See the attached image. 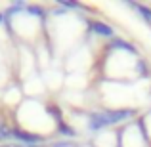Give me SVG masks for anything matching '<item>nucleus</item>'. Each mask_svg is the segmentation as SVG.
Returning <instances> with one entry per match:
<instances>
[{
  "label": "nucleus",
  "mask_w": 151,
  "mask_h": 147,
  "mask_svg": "<svg viewBox=\"0 0 151 147\" xmlns=\"http://www.w3.org/2000/svg\"><path fill=\"white\" fill-rule=\"evenodd\" d=\"M0 21H2V17H0Z\"/></svg>",
  "instance_id": "obj_8"
},
{
  "label": "nucleus",
  "mask_w": 151,
  "mask_h": 147,
  "mask_svg": "<svg viewBox=\"0 0 151 147\" xmlns=\"http://www.w3.org/2000/svg\"><path fill=\"white\" fill-rule=\"evenodd\" d=\"M126 4H128L132 10H136L147 23H151V8L149 6H144V4H138V2H126Z\"/></svg>",
  "instance_id": "obj_3"
},
{
  "label": "nucleus",
  "mask_w": 151,
  "mask_h": 147,
  "mask_svg": "<svg viewBox=\"0 0 151 147\" xmlns=\"http://www.w3.org/2000/svg\"><path fill=\"white\" fill-rule=\"evenodd\" d=\"M58 128H59V132H61L63 136H75V134H77L73 128H69V126H67L65 122H59V126H58Z\"/></svg>",
  "instance_id": "obj_5"
},
{
  "label": "nucleus",
  "mask_w": 151,
  "mask_h": 147,
  "mask_svg": "<svg viewBox=\"0 0 151 147\" xmlns=\"http://www.w3.org/2000/svg\"><path fill=\"white\" fill-rule=\"evenodd\" d=\"M2 147H19V145H2Z\"/></svg>",
  "instance_id": "obj_7"
},
{
  "label": "nucleus",
  "mask_w": 151,
  "mask_h": 147,
  "mask_svg": "<svg viewBox=\"0 0 151 147\" xmlns=\"http://www.w3.org/2000/svg\"><path fill=\"white\" fill-rule=\"evenodd\" d=\"M59 4L65 8H81V4L78 2H71V0H59Z\"/></svg>",
  "instance_id": "obj_6"
},
{
  "label": "nucleus",
  "mask_w": 151,
  "mask_h": 147,
  "mask_svg": "<svg viewBox=\"0 0 151 147\" xmlns=\"http://www.w3.org/2000/svg\"><path fill=\"white\" fill-rule=\"evenodd\" d=\"M12 136L19 138V140H23V141H27V143H38V141H40V138H38V136H33V134H27V132H12Z\"/></svg>",
  "instance_id": "obj_4"
},
{
  "label": "nucleus",
  "mask_w": 151,
  "mask_h": 147,
  "mask_svg": "<svg viewBox=\"0 0 151 147\" xmlns=\"http://www.w3.org/2000/svg\"><path fill=\"white\" fill-rule=\"evenodd\" d=\"M90 27H92V31L98 37H103V38H113L115 37V29L111 25H107V23H103V21H92Z\"/></svg>",
  "instance_id": "obj_2"
},
{
  "label": "nucleus",
  "mask_w": 151,
  "mask_h": 147,
  "mask_svg": "<svg viewBox=\"0 0 151 147\" xmlns=\"http://www.w3.org/2000/svg\"><path fill=\"white\" fill-rule=\"evenodd\" d=\"M136 115V109H103V111H94L88 117V130L98 132L107 126L119 124V122L130 120Z\"/></svg>",
  "instance_id": "obj_1"
}]
</instances>
